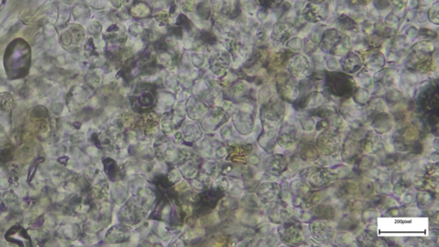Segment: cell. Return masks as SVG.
Returning a JSON list of instances; mask_svg holds the SVG:
<instances>
[{
	"label": "cell",
	"instance_id": "1",
	"mask_svg": "<svg viewBox=\"0 0 439 247\" xmlns=\"http://www.w3.org/2000/svg\"><path fill=\"white\" fill-rule=\"evenodd\" d=\"M30 66L29 45L22 40H16L10 44L5 52L6 72L12 78L25 77Z\"/></svg>",
	"mask_w": 439,
	"mask_h": 247
},
{
	"label": "cell",
	"instance_id": "2",
	"mask_svg": "<svg viewBox=\"0 0 439 247\" xmlns=\"http://www.w3.org/2000/svg\"><path fill=\"white\" fill-rule=\"evenodd\" d=\"M279 240L287 246H301L310 237L309 225L296 217L288 218L277 228Z\"/></svg>",
	"mask_w": 439,
	"mask_h": 247
},
{
	"label": "cell",
	"instance_id": "3",
	"mask_svg": "<svg viewBox=\"0 0 439 247\" xmlns=\"http://www.w3.org/2000/svg\"><path fill=\"white\" fill-rule=\"evenodd\" d=\"M433 49V45L428 41L416 43L406 58V68L419 73H426L432 66Z\"/></svg>",
	"mask_w": 439,
	"mask_h": 247
},
{
	"label": "cell",
	"instance_id": "4",
	"mask_svg": "<svg viewBox=\"0 0 439 247\" xmlns=\"http://www.w3.org/2000/svg\"><path fill=\"white\" fill-rule=\"evenodd\" d=\"M323 52L332 56H344L351 49V40L336 29L326 30L320 42Z\"/></svg>",
	"mask_w": 439,
	"mask_h": 247
},
{
	"label": "cell",
	"instance_id": "5",
	"mask_svg": "<svg viewBox=\"0 0 439 247\" xmlns=\"http://www.w3.org/2000/svg\"><path fill=\"white\" fill-rule=\"evenodd\" d=\"M301 132L302 131L296 124L295 119L285 118L276 135V144L284 151L293 149L302 137Z\"/></svg>",
	"mask_w": 439,
	"mask_h": 247
},
{
	"label": "cell",
	"instance_id": "6",
	"mask_svg": "<svg viewBox=\"0 0 439 247\" xmlns=\"http://www.w3.org/2000/svg\"><path fill=\"white\" fill-rule=\"evenodd\" d=\"M327 90L337 97H349L355 91L356 82L349 75L331 72L326 78Z\"/></svg>",
	"mask_w": 439,
	"mask_h": 247
},
{
	"label": "cell",
	"instance_id": "7",
	"mask_svg": "<svg viewBox=\"0 0 439 247\" xmlns=\"http://www.w3.org/2000/svg\"><path fill=\"white\" fill-rule=\"evenodd\" d=\"M342 132L327 127L322 130L316 138V146L319 151L325 156H331L339 152V148L343 142Z\"/></svg>",
	"mask_w": 439,
	"mask_h": 247
},
{
	"label": "cell",
	"instance_id": "8",
	"mask_svg": "<svg viewBox=\"0 0 439 247\" xmlns=\"http://www.w3.org/2000/svg\"><path fill=\"white\" fill-rule=\"evenodd\" d=\"M275 89L277 96L287 103H293L300 96V88L297 78L287 71H282L276 78Z\"/></svg>",
	"mask_w": 439,
	"mask_h": 247
},
{
	"label": "cell",
	"instance_id": "9",
	"mask_svg": "<svg viewBox=\"0 0 439 247\" xmlns=\"http://www.w3.org/2000/svg\"><path fill=\"white\" fill-rule=\"evenodd\" d=\"M309 232L310 236L315 241L320 244H330L337 235V225H334L333 221L316 219L309 226Z\"/></svg>",
	"mask_w": 439,
	"mask_h": 247
},
{
	"label": "cell",
	"instance_id": "10",
	"mask_svg": "<svg viewBox=\"0 0 439 247\" xmlns=\"http://www.w3.org/2000/svg\"><path fill=\"white\" fill-rule=\"evenodd\" d=\"M292 215H293V207L290 206L288 202L282 198L270 203L268 208V218L274 224L280 225Z\"/></svg>",
	"mask_w": 439,
	"mask_h": 247
},
{
	"label": "cell",
	"instance_id": "11",
	"mask_svg": "<svg viewBox=\"0 0 439 247\" xmlns=\"http://www.w3.org/2000/svg\"><path fill=\"white\" fill-rule=\"evenodd\" d=\"M311 62L305 55L297 54L288 60L287 72L297 79H304L310 75Z\"/></svg>",
	"mask_w": 439,
	"mask_h": 247
},
{
	"label": "cell",
	"instance_id": "12",
	"mask_svg": "<svg viewBox=\"0 0 439 247\" xmlns=\"http://www.w3.org/2000/svg\"><path fill=\"white\" fill-rule=\"evenodd\" d=\"M288 163L289 159L286 155L276 153L267 157L264 163V166L268 174L274 177H280L285 174L286 171L287 170Z\"/></svg>",
	"mask_w": 439,
	"mask_h": 247
},
{
	"label": "cell",
	"instance_id": "13",
	"mask_svg": "<svg viewBox=\"0 0 439 247\" xmlns=\"http://www.w3.org/2000/svg\"><path fill=\"white\" fill-rule=\"evenodd\" d=\"M260 201L265 204H270L282 198V184L278 182H264L257 191Z\"/></svg>",
	"mask_w": 439,
	"mask_h": 247
},
{
	"label": "cell",
	"instance_id": "14",
	"mask_svg": "<svg viewBox=\"0 0 439 247\" xmlns=\"http://www.w3.org/2000/svg\"><path fill=\"white\" fill-rule=\"evenodd\" d=\"M300 179L313 188H321L326 183L321 175V167L316 165L305 166L299 172Z\"/></svg>",
	"mask_w": 439,
	"mask_h": 247
},
{
	"label": "cell",
	"instance_id": "15",
	"mask_svg": "<svg viewBox=\"0 0 439 247\" xmlns=\"http://www.w3.org/2000/svg\"><path fill=\"white\" fill-rule=\"evenodd\" d=\"M329 10L322 4H308L302 11V16L309 22H319L327 17Z\"/></svg>",
	"mask_w": 439,
	"mask_h": 247
},
{
	"label": "cell",
	"instance_id": "16",
	"mask_svg": "<svg viewBox=\"0 0 439 247\" xmlns=\"http://www.w3.org/2000/svg\"><path fill=\"white\" fill-rule=\"evenodd\" d=\"M371 124L373 129L375 130V132L380 135L384 133L389 132L393 128L395 121L392 115H389L386 111H384L376 115Z\"/></svg>",
	"mask_w": 439,
	"mask_h": 247
},
{
	"label": "cell",
	"instance_id": "17",
	"mask_svg": "<svg viewBox=\"0 0 439 247\" xmlns=\"http://www.w3.org/2000/svg\"><path fill=\"white\" fill-rule=\"evenodd\" d=\"M363 64L361 58L353 52H348L340 60V67L346 73L353 74L359 71L362 68Z\"/></svg>",
	"mask_w": 439,
	"mask_h": 247
},
{
	"label": "cell",
	"instance_id": "18",
	"mask_svg": "<svg viewBox=\"0 0 439 247\" xmlns=\"http://www.w3.org/2000/svg\"><path fill=\"white\" fill-rule=\"evenodd\" d=\"M5 239L13 243L18 244L20 247H23L24 244L22 240H26L30 242V238L25 231V229H22L20 226L12 227L5 234Z\"/></svg>",
	"mask_w": 439,
	"mask_h": 247
},
{
	"label": "cell",
	"instance_id": "19",
	"mask_svg": "<svg viewBox=\"0 0 439 247\" xmlns=\"http://www.w3.org/2000/svg\"><path fill=\"white\" fill-rule=\"evenodd\" d=\"M300 158L305 162H316L320 158L319 149L316 144L305 143L300 145Z\"/></svg>",
	"mask_w": 439,
	"mask_h": 247
},
{
	"label": "cell",
	"instance_id": "20",
	"mask_svg": "<svg viewBox=\"0 0 439 247\" xmlns=\"http://www.w3.org/2000/svg\"><path fill=\"white\" fill-rule=\"evenodd\" d=\"M432 192L421 191L415 197L417 207L421 211H428L434 206L435 199Z\"/></svg>",
	"mask_w": 439,
	"mask_h": 247
},
{
	"label": "cell",
	"instance_id": "21",
	"mask_svg": "<svg viewBox=\"0 0 439 247\" xmlns=\"http://www.w3.org/2000/svg\"><path fill=\"white\" fill-rule=\"evenodd\" d=\"M289 30L285 23L278 22L274 27L272 32V39L276 42L283 43L289 38Z\"/></svg>",
	"mask_w": 439,
	"mask_h": 247
},
{
	"label": "cell",
	"instance_id": "22",
	"mask_svg": "<svg viewBox=\"0 0 439 247\" xmlns=\"http://www.w3.org/2000/svg\"><path fill=\"white\" fill-rule=\"evenodd\" d=\"M355 241L354 236L352 235L351 232L348 231H341V232H337V235L334 239L333 242L337 246H352V242Z\"/></svg>",
	"mask_w": 439,
	"mask_h": 247
},
{
	"label": "cell",
	"instance_id": "23",
	"mask_svg": "<svg viewBox=\"0 0 439 247\" xmlns=\"http://www.w3.org/2000/svg\"><path fill=\"white\" fill-rule=\"evenodd\" d=\"M315 126H316V121L314 118L310 117V116H301L299 118V126L300 130L303 131L304 132H311L315 130Z\"/></svg>",
	"mask_w": 439,
	"mask_h": 247
},
{
	"label": "cell",
	"instance_id": "24",
	"mask_svg": "<svg viewBox=\"0 0 439 247\" xmlns=\"http://www.w3.org/2000/svg\"><path fill=\"white\" fill-rule=\"evenodd\" d=\"M379 212L377 209L371 208V209H367L363 211L361 214V220L363 222H365L366 224H372L375 223V221L378 218Z\"/></svg>",
	"mask_w": 439,
	"mask_h": 247
},
{
	"label": "cell",
	"instance_id": "25",
	"mask_svg": "<svg viewBox=\"0 0 439 247\" xmlns=\"http://www.w3.org/2000/svg\"><path fill=\"white\" fill-rule=\"evenodd\" d=\"M374 188L376 189L377 193L382 195H391L392 184L389 181H377L376 185H374Z\"/></svg>",
	"mask_w": 439,
	"mask_h": 247
},
{
	"label": "cell",
	"instance_id": "26",
	"mask_svg": "<svg viewBox=\"0 0 439 247\" xmlns=\"http://www.w3.org/2000/svg\"><path fill=\"white\" fill-rule=\"evenodd\" d=\"M14 100L12 96L8 93L0 94V107L4 111L10 110L13 107Z\"/></svg>",
	"mask_w": 439,
	"mask_h": 247
},
{
	"label": "cell",
	"instance_id": "27",
	"mask_svg": "<svg viewBox=\"0 0 439 247\" xmlns=\"http://www.w3.org/2000/svg\"><path fill=\"white\" fill-rule=\"evenodd\" d=\"M132 15L135 16H139V17H144L149 16L150 13V10L149 6H147L146 4L143 3H139V4H135V6L132 8Z\"/></svg>",
	"mask_w": 439,
	"mask_h": 247
},
{
	"label": "cell",
	"instance_id": "28",
	"mask_svg": "<svg viewBox=\"0 0 439 247\" xmlns=\"http://www.w3.org/2000/svg\"><path fill=\"white\" fill-rule=\"evenodd\" d=\"M439 1L437 0L434 4H432L428 11V18L432 23L436 25L439 24Z\"/></svg>",
	"mask_w": 439,
	"mask_h": 247
},
{
	"label": "cell",
	"instance_id": "29",
	"mask_svg": "<svg viewBox=\"0 0 439 247\" xmlns=\"http://www.w3.org/2000/svg\"><path fill=\"white\" fill-rule=\"evenodd\" d=\"M339 22L340 26L344 30H355L357 29V24L355 23V21L347 16H341V17L339 19Z\"/></svg>",
	"mask_w": 439,
	"mask_h": 247
},
{
	"label": "cell",
	"instance_id": "30",
	"mask_svg": "<svg viewBox=\"0 0 439 247\" xmlns=\"http://www.w3.org/2000/svg\"><path fill=\"white\" fill-rule=\"evenodd\" d=\"M256 1L263 7L275 9L282 4L283 0H256Z\"/></svg>",
	"mask_w": 439,
	"mask_h": 247
},
{
	"label": "cell",
	"instance_id": "31",
	"mask_svg": "<svg viewBox=\"0 0 439 247\" xmlns=\"http://www.w3.org/2000/svg\"><path fill=\"white\" fill-rule=\"evenodd\" d=\"M12 156H13V149L11 147L6 146L0 150V160L9 161V160H11Z\"/></svg>",
	"mask_w": 439,
	"mask_h": 247
},
{
	"label": "cell",
	"instance_id": "32",
	"mask_svg": "<svg viewBox=\"0 0 439 247\" xmlns=\"http://www.w3.org/2000/svg\"><path fill=\"white\" fill-rule=\"evenodd\" d=\"M44 161V158L43 157H39V158L37 159L36 161L33 163V165L31 166V167L30 168V171H29V174H28V182L30 183L31 181L33 180L34 176V174H35V171H36L37 167H38V164L40 163H42Z\"/></svg>",
	"mask_w": 439,
	"mask_h": 247
},
{
	"label": "cell",
	"instance_id": "33",
	"mask_svg": "<svg viewBox=\"0 0 439 247\" xmlns=\"http://www.w3.org/2000/svg\"><path fill=\"white\" fill-rule=\"evenodd\" d=\"M198 12L200 15L204 16L205 18H207L210 14V9L207 3H202L198 5Z\"/></svg>",
	"mask_w": 439,
	"mask_h": 247
},
{
	"label": "cell",
	"instance_id": "34",
	"mask_svg": "<svg viewBox=\"0 0 439 247\" xmlns=\"http://www.w3.org/2000/svg\"><path fill=\"white\" fill-rule=\"evenodd\" d=\"M402 199L406 205H411L415 200V196L411 192H406L402 196Z\"/></svg>",
	"mask_w": 439,
	"mask_h": 247
},
{
	"label": "cell",
	"instance_id": "35",
	"mask_svg": "<svg viewBox=\"0 0 439 247\" xmlns=\"http://www.w3.org/2000/svg\"><path fill=\"white\" fill-rule=\"evenodd\" d=\"M408 1L409 0H390L392 4L398 9H403V8L406 7Z\"/></svg>",
	"mask_w": 439,
	"mask_h": 247
},
{
	"label": "cell",
	"instance_id": "36",
	"mask_svg": "<svg viewBox=\"0 0 439 247\" xmlns=\"http://www.w3.org/2000/svg\"><path fill=\"white\" fill-rule=\"evenodd\" d=\"M155 18L158 22H165L169 18V13L166 11H161L157 13V15L155 16Z\"/></svg>",
	"mask_w": 439,
	"mask_h": 247
},
{
	"label": "cell",
	"instance_id": "37",
	"mask_svg": "<svg viewBox=\"0 0 439 247\" xmlns=\"http://www.w3.org/2000/svg\"><path fill=\"white\" fill-rule=\"evenodd\" d=\"M193 5H194V0H186L184 4V9L186 11H190L193 10Z\"/></svg>",
	"mask_w": 439,
	"mask_h": 247
},
{
	"label": "cell",
	"instance_id": "38",
	"mask_svg": "<svg viewBox=\"0 0 439 247\" xmlns=\"http://www.w3.org/2000/svg\"><path fill=\"white\" fill-rule=\"evenodd\" d=\"M129 0H113V3L114 4H116V5H121V4H125V3H128Z\"/></svg>",
	"mask_w": 439,
	"mask_h": 247
},
{
	"label": "cell",
	"instance_id": "39",
	"mask_svg": "<svg viewBox=\"0 0 439 247\" xmlns=\"http://www.w3.org/2000/svg\"><path fill=\"white\" fill-rule=\"evenodd\" d=\"M308 1L313 4H322V2H324L325 0H308Z\"/></svg>",
	"mask_w": 439,
	"mask_h": 247
},
{
	"label": "cell",
	"instance_id": "40",
	"mask_svg": "<svg viewBox=\"0 0 439 247\" xmlns=\"http://www.w3.org/2000/svg\"><path fill=\"white\" fill-rule=\"evenodd\" d=\"M360 1H361L362 3H364V4H369V3H371V0H360Z\"/></svg>",
	"mask_w": 439,
	"mask_h": 247
}]
</instances>
